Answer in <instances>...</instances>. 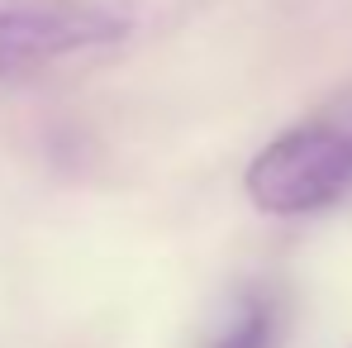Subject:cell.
Masks as SVG:
<instances>
[{
    "label": "cell",
    "mask_w": 352,
    "mask_h": 348,
    "mask_svg": "<svg viewBox=\"0 0 352 348\" xmlns=\"http://www.w3.org/2000/svg\"><path fill=\"white\" fill-rule=\"evenodd\" d=\"M210 348H276V305L262 291H248L234 305V315L219 325Z\"/></svg>",
    "instance_id": "3"
},
{
    "label": "cell",
    "mask_w": 352,
    "mask_h": 348,
    "mask_svg": "<svg viewBox=\"0 0 352 348\" xmlns=\"http://www.w3.org/2000/svg\"><path fill=\"white\" fill-rule=\"evenodd\" d=\"M133 10L115 0H0V76L124 43Z\"/></svg>",
    "instance_id": "2"
},
{
    "label": "cell",
    "mask_w": 352,
    "mask_h": 348,
    "mask_svg": "<svg viewBox=\"0 0 352 348\" xmlns=\"http://www.w3.org/2000/svg\"><path fill=\"white\" fill-rule=\"evenodd\" d=\"M248 201L267 215H314L352 191V105L291 124L248 163Z\"/></svg>",
    "instance_id": "1"
}]
</instances>
